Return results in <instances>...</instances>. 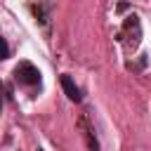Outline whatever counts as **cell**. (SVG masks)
I'll use <instances>...</instances> for the list:
<instances>
[{
	"label": "cell",
	"instance_id": "cell-4",
	"mask_svg": "<svg viewBox=\"0 0 151 151\" xmlns=\"http://www.w3.org/2000/svg\"><path fill=\"white\" fill-rule=\"evenodd\" d=\"M5 59H9V45L5 38H0V61H5Z\"/></svg>",
	"mask_w": 151,
	"mask_h": 151
},
{
	"label": "cell",
	"instance_id": "cell-6",
	"mask_svg": "<svg viewBox=\"0 0 151 151\" xmlns=\"http://www.w3.org/2000/svg\"><path fill=\"white\" fill-rule=\"evenodd\" d=\"M38 151H45V149H38Z\"/></svg>",
	"mask_w": 151,
	"mask_h": 151
},
{
	"label": "cell",
	"instance_id": "cell-5",
	"mask_svg": "<svg viewBox=\"0 0 151 151\" xmlns=\"http://www.w3.org/2000/svg\"><path fill=\"white\" fill-rule=\"evenodd\" d=\"M0 111H2V94H0Z\"/></svg>",
	"mask_w": 151,
	"mask_h": 151
},
{
	"label": "cell",
	"instance_id": "cell-1",
	"mask_svg": "<svg viewBox=\"0 0 151 151\" xmlns=\"http://www.w3.org/2000/svg\"><path fill=\"white\" fill-rule=\"evenodd\" d=\"M14 78H17V83H21V85H40V71H38L31 61L17 64Z\"/></svg>",
	"mask_w": 151,
	"mask_h": 151
},
{
	"label": "cell",
	"instance_id": "cell-2",
	"mask_svg": "<svg viewBox=\"0 0 151 151\" xmlns=\"http://www.w3.org/2000/svg\"><path fill=\"white\" fill-rule=\"evenodd\" d=\"M61 87H64V92H66V97H68L71 101H80V99H83L80 87L71 80V76H61Z\"/></svg>",
	"mask_w": 151,
	"mask_h": 151
},
{
	"label": "cell",
	"instance_id": "cell-3",
	"mask_svg": "<svg viewBox=\"0 0 151 151\" xmlns=\"http://www.w3.org/2000/svg\"><path fill=\"white\" fill-rule=\"evenodd\" d=\"M80 125L85 127V137H87V146H90V151H99V142H97V137L92 134V127L87 125V120H85V118L80 120Z\"/></svg>",
	"mask_w": 151,
	"mask_h": 151
}]
</instances>
